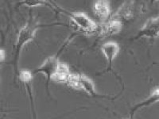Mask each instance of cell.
Listing matches in <instances>:
<instances>
[{
	"label": "cell",
	"instance_id": "1",
	"mask_svg": "<svg viewBox=\"0 0 159 119\" xmlns=\"http://www.w3.org/2000/svg\"><path fill=\"white\" fill-rule=\"evenodd\" d=\"M39 26L40 25L38 23V20L36 18H33V17H30V19L28 20L27 23L25 24V26L22 28L18 33L16 45H15V68H17V63H18L20 52L26 44L29 43L35 37L36 32Z\"/></svg>",
	"mask_w": 159,
	"mask_h": 119
},
{
	"label": "cell",
	"instance_id": "2",
	"mask_svg": "<svg viewBox=\"0 0 159 119\" xmlns=\"http://www.w3.org/2000/svg\"><path fill=\"white\" fill-rule=\"evenodd\" d=\"M66 84L69 85L73 88L83 90L84 91L87 92L93 97H108V96H102L97 94L95 85L91 79L88 76L82 74H71L68 79Z\"/></svg>",
	"mask_w": 159,
	"mask_h": 119
},
{
	"label": "cell",
	"instance_id": "9",
	"mask_svg": "<svg viewBox=\"0 0 159 119\" xmlns=\"http://www.w3.org/2000/svg\"><path fill=\"white\" fill-rule=\"evenodd\" d=\"M122 29V22L119 21H116L113 19H109L108 21L105 22L100 28V35L102 37L112 36L116 34Z\"/></svg>",
	"mask_w": 159,
	"mask_h": 119
},
{
	"label": "cell",
	"instance_id": "4",
	"mask_svg": "<svg viewBox=\"0 0 159 119\" xmlns=\"http://www.w3.org/2000/svg\"><path fill=\"white\" fill-rule=\"evenodd\" d=\"M72 22L80 29L86 33H93L98 29V25L92 19L83 12L68 13Z\"/></svg>",
	"mask_w": 159,
	"mask_h": 119
},
{
	"label": "cell",
	"instance_id": "7",
	"mask_svg": "<svg viewBox=\"0 0 159 119\" xmlns=\"http://www.w3.org/2000/svg\"><path fill=\"white\" fill-rule=\"evenodd\" d=\"M101 52L108 62V69H111L112 62L117 57L119 52V45L114 42H107L102 45Z\"/></svg>",
	"mask_w": 159,
	"mask_h": 119
},
{
	"label": "cell",
	"instance_id": "11",
	"mask_svg": "<svg viewBox=\"0 0 159 119\" xmlns=\"http://www.w3.org/2000/svg\"><path fill=\"white\" fill-rule=\"evenodd\" d=\"M23 4H26L29 7H38V6H42L45 3L44 1H25L22 2Z\"/></svg>",
	"mask_w": 159,
	"mask_h": 119
},
{
	"label": "cell",
	"instance_id": "6",
	"mask_svg": "<svg viewBox=\"0 0 159 119\" xmlns=\"http://www.w3.org/2000/svg\"><path fill=\"white\" fill-rule=\"evenodd\" d=\"M133 13H134V2L127 1L119 8L113 16L111 17V19L122 22L123 21L131 18L133 16Z\"/></svg>",
	"mask_w": 159,
	"mask_h": 119
},
{
	"label": "cell",
	"instance_id": "10",
	"mask_svg": "<svg viewBox=\"0 0 159 119\" xmlns=\"http://www.w3.org/2000/svg\"><path fill=\"white\" fill-rule=\"evenodd\" d=\"M159 102V87L158 88L155 89L154 91L152 92L151 95L147 98L146 100H144L142 103H138L137 105H135L133 108H132L131 111H130V114L131 116H133V114H134V112L136 110H139L140 108H143V107H149V106H151V105L154 104L156 103H158Z\"/></svg>",
	"mask_w": 159,
	"mask_h": 119
},
{
	"label": "cell",
	"instance_id": "5",
	"mask_svg": "<svg viewBox=\"0 0 159 119\" xmlns=\"http://www.w3.org/2000/svg\"><path fill=\"white\" fill-rule=\"evenodd\" d=\"M159 36V17L149 19L138 33L136 38H156Z\"/></svg>",
	"mask_w": 159,
	"mask_h": 119
},
{
	"label": "cell",
	"instance_id": "3",
	"mask_svg": "<svg viewBox=\"0 0 159 119\" xmlns=\"http://www.w3.org/2000/svg\"><path fill=\"white\" fill-rule=\"evenodd\" d=\"M61 64V63L59 61V60L57 56H49L42 63L41 66H39L36 70L34 71L33 75L42 73L45 76L46 80H47V84H49L51 79H54L55 76L57 74Z\"/></svg>",
	"mask_w": 159,
	"mask_h": 119
},
{
	"label": "cell",
	"instance_id": "8",
	"mask_svg": "<svg viewBox=\"0 0 159 119\" xmlns=\"http://www.w3.org/2000/svg\"><path fill=\"white\" fill-rule=\"evenodd\" d=\"M94 14L99 20L107 22L111 18V7L108 1H96L93 5Z\"/></svg>",
	"mask_w": 159,
	"mask_h": 119
}]
</instances>
